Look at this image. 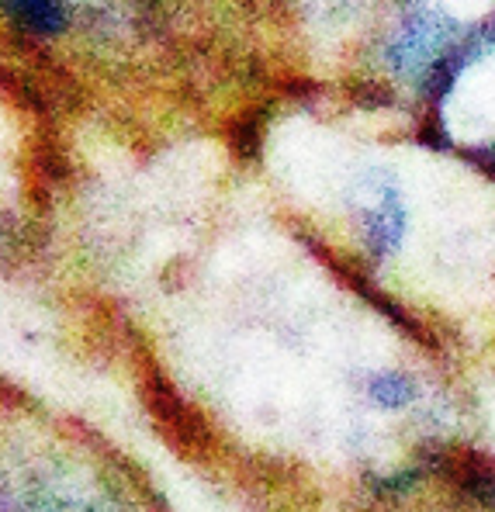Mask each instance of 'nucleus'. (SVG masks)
<instances>
[{"label":"nucleus","mask_w":495,"mask_h":512,"mask_svg":"<svg viewBox=\"0 0 495 512\" xmlns=\"http://www.w3.org/2000/svg\"><path fill=\"white\" fill-rule=\"evenodd\" d=\"M492 32L495 0H388L364 42V66L388 94L426 111Z\"/></svg>","instance_id":"f257e3e1"},{"label":"nucleus","mask_w":495,"mask_h":512,"mask_svg":"<svg viewBox=\"0 0 495 512\" xmlns=\"http://www.w3.org/2000/svg\"><path fill=\"white\" fill-rule=\"evenodd\" d=\"M426 115L444 132H454L457 125H475L478 135L471 139L468 156L478 167L495 173V32L461 59V66L430 101Z\"/></svg>","instance_id":"f03ea898"},{"label":"nucleus","mask_w":495,"mask_h":512,"mask_svg":"<svg viewBox=\"0 0 495 512\" xmlns=\"http://www.w3.org/2000/svg\"><path fill=\"white\" fill-rule=\"evenodd\" d=\"M350 218L357 243L371 260H392L409 236V201L402 184L381 167L364 170L350 187Z\"/></svg>","instance_id":"7ed1b4c3"},{"label":"nucleus","mask_w":495,"mask_h":512,"mask_svg":"<svg viewBox=\"0 0 495 512\" xmlns=\"http://www.w3.org/2000/svg\"><path fill=\"white\" fill-rule=\"evenodd\" d=\"M0 11L32 39H56L70 21L66 0H0Z\"/></svg>","instance_id":"20e7f679"},{"label":"nucleus","mask_w":495,"mask_h":512,"mask_svg":"<svg viewBox=\"0 0 495 512\" xmlns=\"http://www.w3.org/2000/svg\"><path fill=\"white\" fill-rule=\"evenodd\" d=\"M367 398H371L378 409H405V405L416 398V384L399 371H378L367 378Z\"/></svg>","instance_id":"39448f33"}]
</instances>
